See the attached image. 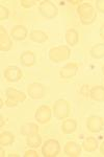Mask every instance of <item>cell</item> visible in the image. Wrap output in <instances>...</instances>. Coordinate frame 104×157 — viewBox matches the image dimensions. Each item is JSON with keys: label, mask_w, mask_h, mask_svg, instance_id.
<instances>
[{"label": "cell", "mask_w": 104, "mask_h": 157, "mask_svg": "<svg viewBox=\"0 0 104 157\" xmlns=\"http://www.w3.org/2000/svg\"><path fill=\"white\" fill-rule=\"evenodd\" d=\"M78 15L80 17L81 23L82 24H92L94 21H95L96 17H97V14H96L95 9L93 7L92 4L90 3H82L80 4L79 7L77 10Z\"/></svg>", "instance_id": "1"}, {"label": "cell", "mask_w": 104, "mask_h": 157, "mask_svg": "<svg viewBox=\"0 0 104 157\" xmlns=\"http://www.w3.org/2000/svg\"><path fill=\"white\" fill-rule=\"evenodd\" d=\"M71 50L68 46H57L49 50V59L54 63H59L70 58Z\"/></svg>", "instance_id": "2"}, {"label": "cell", "mask_w": 104, "mask_h": 157, "mask_svg": "<svg viewBox=\"0 0 104 157\" xmlns=\"http://www.w3.org/2000/svg\"><path fill=\"white\" fill-rule=\"evenodd\" d=\"M70 106L69 103L65 100H58L53 106V113L57 120H64L69 115Z\"/></svg>", "instance_id": "3"}, {"label": "cell", "mask_w": 104, "mask_h": 157, "mask_svg": "<svg viewBox=\"0 0 104 157\" xmlns=\"http://www.w3.org/2000/svg\"><path fill=\"white\" fill-rule=\"evenodd\" d=\"M60 152L59 143L55 139H48L42 148V153L45 157H55Z\"/></svg>", "instance_id": "4"}, {"label": "cell", "mask_w": 104, "mask_h": 157, "mask_svg": "<svg viewBox=\"0 0 104 157\" xmlns=\"http://www.w3.org/2000/svg\"><path fill=\"white\" fill-rule=\"evenodd\" d=\"M39 11L42 16L48 19H53L57 16V7L51 1H42L39 6Z\"/></svg>", "instance_id": "5"}, {"label": "cell", "mask_w": 104, "mask_h": 157, "mask_svg": "<svg viewBox=\"0 0 104 157\" xmlns=\"http://www.w3.org/2000/svg\"><path fill=\"white\" fill-rule=\"evenodd\" d=\"M27 92L29 97L34 100H40L45 95V87L40 83H32L27 87Z\"/></svg>", "instance_id": "6"}, {"label": "cell", "mask_w": 104, "mask_h": 157, "mask_svg": "<svg viewBox=\"0 0 104 157\" xmlns=\"http://www.w3.org/2000/svg\"><path fill=\"white\" fill-rule=\"evenodd\" d=\"M104 121L100 116H90L87 121V127L91 132L98 133L102 130Z\"/></svg>", "instance_id": "7"}, {"label": "cell", "mask_w": 104, "mask_h": 157, "mask_svg": "<svg viewBox=\"0 0 104 157\" xmlns=\"http://www.w3.org/2000/svg\"><path fill=\"white\" fill-rule=\"evenodd\" d=\"M51 118V110L46 105L40 106L35 112V120L41 124H46Z\"/></svg>", "instance_id": "8"}, {"label": "cell", "mask_w": 104, "mask_h": 157, "mask_svg": "<svg viewBox=\"0 0 104 157\" xmlns=\"http://www.w3.org/2000/svg\"><path fill=\"white\" fill-rule=\"evenodd\" d=\"M3 75L9 82H17L21 78L22 71L17 66H9L4 70Z\"/></svg>", "instance_id": "9"}, {"label": "cell", "mask_w": 104, "mask_h": 157, "mask_svg": "<svg viewBox=\"0 0 104 157\" xmlns=\"http://www.w3.org/2000/svg\"><path fill=\"white\" fill-rule=\"evenodd\" d=\"M13 42L11 40V37H9L6 30L4 27L0 26V49L1 52H9L12 48Z\"/></svg>", "instance_id": "10"}, {"label": "cell", "mask_w": 104, "mask_h": 157, "mask_svg": "<svg viewBox=\"0 0 104 157\" xmlns=\"http://www.w3.org/2000/svg\"><path fill=\"white\" fill-rule=\"evenodd\" d=\"M5 94L9 100L13 101L15 103H20V102H24L26 100V95L23 92H20L16 89H13V88H7L5 91Z\"/></svg>", "instance_id": "11"}, {"label": "cell", "mask_w": 104, "mask_h": 157, "mask_svg": "<svg viewBox=\"0 0 104 157\" xmlns=\"http://www.w3.org/2000/svg\"><path fill=\"white\" fill-rule=\"evenodd\" d=\"M77 70H78L77 65L74 64V63H69V64L65 65V66L60 69L59 75L63 78H70L76 75Z\"/></svg>", "instance_id": "12"}, {"label": "cell", "mask_w": 104, "mask_h": 157, "mask_svg": "<svg viewBox=\"0 0 104 157\" xmlns=\"http://www.w3.org/2000/svg\"><path fill=\"white\" fill-rule=\"evenodd\" d=\"M64 151L68 156H71V157L79 156V154L81 152V147L78 145V144L74 143V141H68L65 146Z\"/></svg>", "instance_id": "13"}, {"label": "cell", "mask_w": 104, "mask_h": 157, "mask_svg": "<svg viewBox=\"0 0 104 157\" xmlns=\"http://www.w3.org/2000/svg\"><path fill=\"white\" fill-rule=\"evenodd\" d=\"M11 36L13 37V39L17 40V41H22L27 36L26 27L22 26V25H16L12 29Z\"/></svg>", "instance_id": "14"}, {"label": "cell", "mask_w": 104, "mask_h": 157, "mask_svg": "<svg viewBox=\"0 0 104 157\" xmlns=\"http://www.w3.org/2000/svg\"><path fill=\"white\" fill-rule=\"evenodd\" d=\"M20 61H21V64L24 66H32L35 63V56L32 52H24L20 57Z\"/></svg>", "instance_id": "15"}, {"label": "cell", "mask_w": 104, "mask_h": 157, "mask_svg": "<svg viewBox=\"0 0 104 157\" xmlns=\"http://www.w3.org/2000/svg\"><path fill=\"white\" fill-rule=\"evenodd\" d=\"M90 95L94 101L104 102V87L103 86H96L90 91Z\"/></svg>", "instance_id": "16"}, {"label": "cell", "mask_w": 104, "mask_h": 157, "mask_svg": "<svg viewBox=\"0 0 104 157\" xmlns=\"http://www.w3.org/2000/svg\"><path fill=\"white\" fill-rule=\"evenodd\" d=\"M78 40H79V35L75 29H71L67 30V33H66V41H67L68 44L71 45V46H74L78 43Z\"/></svg>", "instance_id": "17"}, {"label": "cell", "mask_w": 104, "mask_h": 157, "mask_svg": "<svg viewBox=\"0 0 104 157\" xmlns=\"http://www.w3.org/2000/svg\"><path fill=\"white\" fill-rule=\"evenodd\" d=\"M29 36H30V39H31L32 41L37 42V43H44L48 39L47 35L45 34L44 32H42V30H38V29L31 30Z\"/></svg>", "instance_id": "18"}, {"label": "cell", "mask_w": 104, "mask_h": 157, "mask_svg": "<svg viewBox=\"0 0 104 157\" xmlns=\"http://www.w3.org/2000/svg\"><path fill=\"white\" fill-rule=\"evenodd\" d=\"M20 131H21L22 135L29 136V135H32V134L38 133V131H39V127H38L35 124H32V123L24 124V125L21 127V130Z\"/></svg>", "instance_id": "19"}, {"label": "cell", "mask_w": 104, "mask_h": 157, "mask_svg": "<svg viewBox=\"0 0 104 157\" xmlns=\"http://www.w3.org/2000/svg\"><path fill=\"white\" fill-rule=\"evenodd\" d=\"M82 147L85 151L94 152L98 148V141L95 137H87L84 140H83Z\"/></svg>", "instance_id": "20"}, {"label": "cell", "mask_w": 104, "mask_h": 157, "mask_svg": "<svg viewBox=\"0 0 104 157\" xmlns=\"http://www.w3.org/2000/svg\"><path fill=\"white\" fill-rule=\"evenodd\" d=\"M76 128H77V123L74 120L64 121V123L62 125V130L65 134H71L75 132Z\"/></svg>", "instance_id": "21"}, {"label": "cell", "mask_w": 104, "mask_h": 157, "mask_svg": "<svg viewBox=\"0 0 104 157\" xmlns=\"http://www.w3.org/2000/svg\"><path fill=\"white\" fill-rule=\"evenodd\" d=\"M90 54L95 59H102L104 58V44L99 43V44L94 45L90 50Z\"/></svg>", "instance_id": "22"}, {"label": "cell", "mask_w": 104, "mask_h": 157, "mask_svg": "<svg viewBox=\"0 0 104 157\" xmlns=\"http://www.w3.org/2000/svg\"><path fill=\"white\" fill-rule=\"evenodd\" d=\"M26 143H27V145L29 147H31V148H38V147H40L41 144H42V137H41L38 133L32 134V135L27 136Z\"/></svg>", "instance_id": "23"}, {"label": "cell", "mask_w": 104, "mask_h": 157, "mask_svg": "<svg viewBox=\"0 0 104 157\" xmlns=\"http://www.w3.org/2000/svg\"><path fill=\"white\" fill-rule=\"evenodd\" d=\"M15 140L14 134L11 132H3L0 135V145L1 146H11Z\"/></svg>", "instance_id": "24"}, {"label": "cell", "mask_w": 104, "mask_h": 157, "mask_svg": "<svg viewBox=\"0 0 104 157\" xmlns=\"http://www.w3.org/2000/svg\"><path fill=\"white\" fill-rule=\"evenodd\" d=\"M9 16V12L6 7L0 6V20H6Z\"/></svg>", "instance_id": "25"}, {"label": "cell", "mask_w": 104, "mask_h": 157, "mask_svg": "<svg viewBox=\"0 0 104 157\" xmlns=\"http://www.w3.org/2000/svg\"><path fill=\"white\" fill-rule=\"evenodd\" d=\"M34 3H35V2L32 1V0H22V1H21V6L23 7H26V9L34 6Z\"/></svg>", "instance_id": "26"}, {"label": "cell", "mask_w": 104, "mask_h": 157, "mask_svg": "<svg viewBox=\"0 0 104 157\" xmlns=\"http://www.w3.org/2000/svg\"><path fill=\"white\" fill-rule=\"evenodd\" d=\"M96 7L98 11L104 13V0H97L96 1Z\"/></svg>", "instance_id": "27"}, {"label": "cell", "mask_w": 104, "mask_h": 157, "mask_svg": "<svg viewBox=\"0 0 104 157\" xmlns=\"http://www.w3.org/2000/svg\"><path fill=\"white\" fill-rule=\"evenodd\" d=\"M25 157H28V156H32V157H38V153L35 151H26L24 154Z\"/></svg>", "instance_id": "28"}, {"label": "cell", "mask_w": 104, "mask_h": 157, "mask_svg": "<svg viewBox=\"0 0 104 157\" xmlns=\"http://www.w3.org/2000/svg\"><path fill=\"white\" fill-rule=\"evenodd\" d=\"M6 105L9 106V107H13V106H17V103L13 102V101H11V100H9V98H7V101H6Z\"/></svg>", "instance_id": "29"}, {"label": "cell", "mask_w": 104, "mask_h": 157, "mask_svg": "<svg viewBox=\"0 0 104 157\" xmlns=\"http://www.w3.org/2000/svg\"><path fill=\"white\" fill-rule=\"evenodd\" d=\"M100 36L104 40V24L102 25V27H101V29H100Z\"/></svg>", "instance_id": "30"}, {"label": "cell", "mask_w": 104, "mask_h": 157, "mask_svg": "<svg viewBox=\"0 0 104 157\" xmlns=\"http://www.w3.org/2000/svg\"><path fill=\"white\" fill-rule=\"evenodd\" d=\"M100 151H101V154H102V155H104V143L100 147Z\"/></svg>", "instance_id": "31"}, {"label": "cell", "mask_w": 104, "mask_h": 157, "mask_svg": "<svg viewBox=\"0 0 104 157\" xmlns=\"http://www.w3.org/2000/svg\"><path fill=\"white\" fill-rule=\"evenodd\" d=\"M0 118H1V123H0V127H2V126H3V123H4V121H3V115H0Z\"/></svg>", "instance_id": "32"}, {"label": "cell", "mask_w": 104, "mask_h": 157, "mask_svg": "<svg viewBox=\"0 0 104 157\" xmlns=\"http://www.w3.org/2000/svg\"><path fill=\"white\" fill-rule=\"evenodd\" d=\"M0 152H1V154H0V155H1V157H3L4 156V152H3V149H0Z\"/></svg>", "instance_id": "33"}, {"label": "cell", "mask_w": 104, "mask_h": 157, "mask_svg": "<svg viewBox=\"0 0 104 157\" xmlns=\"http://www.w3.org/2000/svg\"><path fill=\"white\" fill-rule=\"evenodd\" d=\"M3 106V102H2V100H0V107H2Z\"/></svg>", "instance_id": "34"}, {"label": "cell", "mask_w": 104, "mask_h": 157, "mask_svg": "<svg viewBox=\"0 0 104 157\" xmlns=\"http://www.w3.org/2000/svg\"><path fill=\"white\" fill-rule=\"evenodd\" d=\"M71 2H72V3H79L80 1H71Z\"/></svg>", "instance_id": "35"}, {"label": "cell", "mask_w": 104, "mask_h": 157, "mask_svg": "<svg viewBox=\"0 0 104 157\" xmlns=\"http://www.w3.org/2000/svg\"><path fill=\"white\" fill-rule=\"evenodd\" d=\"M103 73H104V66H103Z\"/></svg>", "instance_id": "36"}]
</instances>
